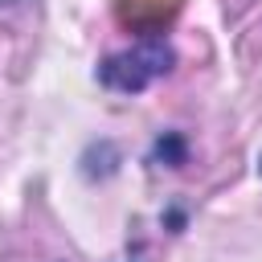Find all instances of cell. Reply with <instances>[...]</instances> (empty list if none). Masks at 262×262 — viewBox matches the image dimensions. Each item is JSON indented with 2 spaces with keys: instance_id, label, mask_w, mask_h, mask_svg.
I'll use <instances>...</instances> for the list:
<instances>
[{
  "instance_id": "6da1fadb",
  "label": "cell",
  "mask_w": 262,
  "mask_h": 262,
  "mask_svg": "<svg viewBox=\"0 0 262 262\" xmlns=\"http://www.w3.org/2000/svg\"><path fill=\"white\" fill-rule=\"evenodd\" d=\"M172 61H176L172 45H168L164 37H147V41L123 49V53H111V57L98 66V78H102L106 90L139 94V90H147L156 78H164V74L172 70Z\"/></svg>"
},
{
  "instance_id": "7a4b0ae2",
  "label": "cell",
  "mask_w": 262,
  "mask_h": 262,
  "mask_svg": "<svg viewBox=\"0 0 262 262\" xmlns=\"http://www.w3.org/2000/svg\"><path fill=\"white\" fill-rule=\"evenodd\" d=\"M184 0H115V20L119 29L135 33V37H160L176 16H180Z\"/></svg>"
}]
</instances>
